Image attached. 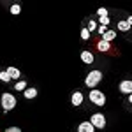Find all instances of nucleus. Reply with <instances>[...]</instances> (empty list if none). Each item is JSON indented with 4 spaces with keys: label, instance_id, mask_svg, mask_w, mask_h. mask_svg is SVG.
I'll use <instances>...</instances> for the list:
<instances>
[{
    "label": "nucleus",
    "instance_id": "39448f33",
    "mask_svg": "<svg viewBox=\"0 0 132 132\" xmlns=\"http://www.w3.org/2000/svg\"><path fill=\"white\" fill-rule=\"evenodd\" d=\"M83 101H85V97H83V93H81V92H74V93L71 95V104L74 106V108L81 106Z\"/></svg>",
    "mask_w": 132,
    "mask_h": 132
},
{
    "label": "nucleus",
    "instance_id": "a211bd4d",
    "mask_svg": "<svg viewBox=\"0 0 132 132\" xmlns=\"http://www.w3.org/2000/svg\"><path fill=\"white\" fill-rule=\"evenodd\" d=\"M81 39H85V41L90 39V32L86 30V28H83V30H81Z\"/></svg>",
    "mask_w": 132,
    "mask_h": 132
},
{
    "label": "nucleus",
    "instance_id": "4468645a",
    "mask_svg": "<svg viewBox=\"0 0 132 132\" xmlns=\"http://www.w3.org/2000/svg\"><path fill=\"white\" fill-rule=\"evenodd\" d=\"M0 81H4V83L11 81V76L7 74V71H0Z\"/></svg>",
    "mask_w": 132,
    "mask_h": 132
},
{
    "label": "nucleus",
    "instance_id": "412c9836",
    "mask_svg": "<svg viewBox=\"0 0 132 132\" xmlns=\"http://www.w3.org/2000/svg\"><path fill=\"white\" fill-rule=\"evenodd\" d=\"M5 132H21V129H20V127H9Z\"/></svg>",
    "mask_w": 132,
    "mask_h": 132
},
{
    "label": "nucleus",
    "instance_id": "9d476101",
    "mask_svg": "<svg viewBox=\"0 0 132 132\" xmlns=\"http://www.w3.org/2000/svg\"><path fill=\"white\" fill-rule=\"evenodd\" d=\"M114 37H116V34H114L113 30H106L104 34H102V41H106V42H111Z\"/></svg>",
    "mask_w": 132,
    "mask_h": 132
},
{
    "label": "nucleus",
    "instance_id": "9b49d317",
    "mask_svg": "<svg viewBox=\"0 0 132 132\" xmlns=\"http://www.w3.org/2000/svg\"><path fill=\"white\" fill-rule=\"evenodd\" d=\"M23 95H25V99H35L37 97V88H28V90L23 92Z\"/></svg>",
    "mask_w": 132,
    "mask_h": 132
},
{
    "label": "nucleus",
    "instance_id": "4be33fe9",
    "mask_svg": "<svg viewBox=\"0 0 132 132\" xmlns=\"http://www.w3.org/2000/svg\"><path fill=\"white\" fill-rule=\"evenodd\" d=\"M104 32H106V27H99V34H101V35L104 34Z\"/></svg>",
    "mask_w": 132,
    "mask_h": 132
},
{
    "label": "nucleus",
    "instance_id": "aec40b11",
    "mask_svg": "<svg viewBox=\"0 0 132 132\" xmlns=\"http://www.w3.org/2000/svg\"><path fill=\"white\" fill-rule=\"evenodd\" d=\"M99 21H101V27H106V25H109V21H111V20H109L108 16H104V18H101Z\"/></svg>",
    "mask_w": 132,
    "mask_h": 132
},
{
    "label": "nucleus",
    "instance_id": "f03ea898",
    "mask_svg": "<svg viewBox=\"0 0 132 132\" xmlns=\"http://www.w3.org/2000/svg\"><path fill=\"white\" fill-rule=\"evenodd\" d=\"M101 81H102V72L101 71H92V72H88V76L85 78V85H86L88 88H95Z\"/></svg>",
    "mask_w": 132,
    "mask_h": 132
},
{
    "label": "nucleus",
    "instance_id": "f8f14e48",
    "mask_svg": "<svg viewBox=\"0 0 132 132\" xmlns=\"http://www.w3.org/2000/svg\"><path fill=\"white\" fill-rule=\"evenodd\" d=\"M81 60L85 62V63H92V62H93V55H92L90 51H83L81 53Z\"/></svg>",
    "mask_w": 132,
    "mask_h": 132
},
{
    "label": "nucleus",
    "instance_id": "dca6fc26",
    "mask_svg": "<svg viewBox=\"0 0 132 132\" xmlns=\"http://www.w3.org/2000/svg\"><path fill=\"white\" fill-rule=\"evenodd\" d=\"M25 88H27V83L25 81H18L16 86H14V90H21V92H25Z\"/></svg>",
    "mask_w": 132,
    "mask_h": 132
},
{
    "label": "nucleus",
    "instance_id": "1a4fd4ad",
    "mask_svg": "<svg viewBox=\"0 0 132 132\" xmlns=\"http://www.w3.org/2000/svg\"><path fill=\"white\" fill-rule=\"evenodd\" d=\"M7 74L11 76V79H18V78L21 76L20 69H16V67H7Z\"/></svg>",
    "mask_w": 132,
    "mask_h": 132
},
{
    "label": "nucleus",
    "instance_id": "20e7f679",
    "mask_svg": "<svg viewBox=\"0 0 132 132\" xmlns=\"http://www.w3.org/2000/svg\"><path fill=\"white\" fill-rule=\"evenodd\" d=\"M90 123L93 125V129H104L106 127V116L101 113H95V114H92Z\"/></svg>",
    "mask_w": 132,
    "mask_h": 132
},
{
    "label": "nucleus",
    "instance_id": "0eeeda50",
    "mask_svg": "<svg viewBox=\"0 0 132 132\" xmlns=\"http://www.w3.org/2000/svg\"><path fill=\"white\" fill-rule=\"evenodd\" d=\"M78 132H95V129H93V125L90 122H83V123H79Z\"/></svg>",
    "mask_w": 132,
    "mask_h": 132
},
{
    "label": "nucleus",
    "instance_id": "f257e3e1",
    "mask_svg": "<svg viewBox=\"0 0 132 132\" xmlns=\"http://www.w3.org/2000/svg\"><path fill=\"white\" fill-rule=\"evenodd\" d=\"M0 104H2L4 113H7V111H11V109H14V106H16L18 102H16V97H14L12 93H2Z\"/></svg>",
    "mask_w": 132,
    "mask_h": 132
},
{
    "label": "nucleus",
    "instance_id": "f3484780",
    "mask_svg": "<svg viewBox=\"0 0 132 132\" xmlns=\"http://www.w3.org/2000/svg\"><path fill=\"white\" fill-rule=\"evenodd\" d=\"M95 28H97V23H95L93 20H90V21H88V28H86V30H88V32H93Z\"/></svg>",
    "mask_w": 132,
    "mask_h": 132
},
{
    "label": "nucleus",
    "instance_id": "6e6552de",
    "mask_svg": "<svg viewBox=\"0 0 132 132\" xmlns=\"http://www.w3.org/2000/svg\"><path fill=\"white\" fill-rule=\"evenodd\" d=\"M130 27H132V18H127V21H120L118 23V30H122V32L130 30Z\"/></svg>",
    "mask_w": 132,
    "mask_h": 132
},
{
    "label": "nucleus",
    "instance_id": "6ab92c4d",
    "mask_svg": "<svg viewBox=\"0 0 132 132\" xmlns=\"http://www.w3.org/2000/svg\"><path fill=\"white\" fill-rule=\"evenodd\" d=\"M97 14H99L101 18H104V16H108V9H106V7H99V11H97Z\"/></svg>",
    "mask_w": 132,
    "mask_h": 132
},
{
    "label": "nucleus",
    "instance_id": "423d86ee",
    "mask_svg": "<svg viewBox=\"0 0 132 132\" xmlns=\"http://www.w3.org/2000/svg\"><path fill=\"white\" fill-rule=\"evenodd\" d=\"M120 92L122 93H127V95H130L132 93V81H129V79H125V81H122L120 83Z\"/></svg>",
    "mask_w": 132,
    "mask_h": 132
},
{
    "label": "nucleus",
    "instance_id": "7ed1b4c3",
    "mask_svg": "<svg viewBox=\"0 0 132 132\" xmlns=\"http://www.w3.org/2000/svg\"><path fill=\"white\" fill-rule=\"evenodd\" d=\"M88 99H90L92 104H95V106H104V104H106V95H104L101 90H92L90 95H88Z\"/></svg>",
    "mask_w": 132,
    "mask_h": 132
},
{
    "label": "nucleus",
    "instance_id": "2eb2a0df",
    "mask_svg": "<svg viewBox=\"0 0 132 132\" xmlns=\"http://www.w3.org/2000/svg\"><path fill=\"white\" fill-rule=\"evenodd\" d=\"M20 12H21V5H20V4L11 5V14H20Z\"/></svg>",
    "mask_w": 132,
    "mask_h": 132
},
{
    "label": "nucleus",
    "instance_id": "ddd939ff",
    "mask_svg": "<svg viewBox=\"0 0 132 132\" xmlns=\"http://www.w3.org/2000/svg\"><path fill=\"white\" fill-rule=\"evenodd\" d=\"M109 48H111V46H109V42L102 41V39L97 42V50H99V51H109Z\"/></svg>",
    "mask_w": 132,
    "mask_h": 132
}]
</instances>
